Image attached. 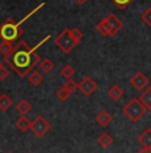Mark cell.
<instances>
[{
	"label": "cell",
	"instance_id": "6da1fadb",
	"mask_svg": "<svg viewBox=\"0 0 151 153\" xmlns=\"http://www.w3.org/2000/svg\"><path fill=\"white\" fill-rule=\"evenodd\" d=\"M49 35H46L41 42H39L37 45L31 48L25 42H19L13 47L12 52L10 55L4 56V61L16 72L20 77H27L28 75L34 69V67L39 65L40 56L37 53V49L41 45H44L45 42L49 40Z\"/></svg>",
	"mask_w": 151,
	"mask_h": 153
},
{
	"label": "cell",
	"instance_id": "7a4b0ae2",
	"mask_svg": "<svg viewBox=\"0 0 151 153\" xmlns=\"http://www.w3.org/2000/svg\"><path fill=\"white\" fill-rule=\"evenodd\" d=\"M43 7H45V3L39 4L33 10V12H29L27 16L23 17L20 22H13L12 19H7L4 23L0 24V37H1L3 40H7V42H15L17 37L23 33V29H21L23 23H25L31 16H33V15L36 13L39 10H41Z\"/></svg>",
	"mask_w": 151,
	"mask_h": 153
},
{
	"label": "cell",
	"instance_id": "3957f363",
	"mask_svg": "<svg viewBox=\"0 0 151 153\" xmlns=\"http://www.w3.org/2000/svg\"><path fill=\"white\" fill-rule=\"evenodd\" d=\"M123 28V23L115 13H110L103 17L100 23H97L95 29L102 36H115L121 29Z\"/></svg>",
	"mask_w": 151,
	"mask_h": 153
},
{
	"label": "cell",
	"instance_id": "277c9868",
	"mask_svg": "<svg viewBox=\"0 0 151 153\" xmlns=\"http://www.w3.org/2000/svg\"><path fill=\"white\" fill-rule=\"evenodd\" d=\"M122 112L131 123H136L146 114L147 108L142 104V101L139 99H131L123 105Z\"/></svg>",
	"mask_w": 151,
	"mask_h": 153
},
{
	"label": "cell",
	"instance_id": "5b68a950",
	"mask_svg": "<svg viewBox=\"0 0 151 153\" xmlns=\"http://www.w3.org/2000/svg\"><path fill=\"white\" fill-rule=\"evenodd\" d=\"M54 44L59 47L64 53L68 55L73 51L78 44H80V42L73 36L70 28H65V29H62L56 37H54Z\"/></svg>",
	"mask_w": 151,
	"mask_h": 153
},
{
	"label": "cell",
	"instance_id": "8992f818",
	"mask_svg": "<svg viewBox=\"0 0 151 153\" xmlns=\"http://www.w3.org/2000/svg\"><path fill=\"white\" fill-rule=\"evenodd\" d=\"M49 129H51V124L43 116H37L31 124V131L37 137H44L49 132Z\"/></svg>",
	"mask_w": 151,
	"mask_h": 153
},
{
	"label": "cell",
	"instance_id": "52a82bcc",
	"mask_svg": "<svg viewBox=\"0 0 151 153\" xmlns=\"http://www.w3.org/2000/svg\"><path fill=\"white\" fill-rule=\"evenodd\" d=\"M97 88H98V84L95 83L92 77H89V76L84 77L82 80L78 83V89H80V92L85 96H92L93 93L95 92Z\"/></svg>",
	"mask_w": 151,
	"mask_h": 153
},
{
	"label": "cell",
	"instance_id": "ba28073f",
	"mask_svg": "<svg viewBox=\"0 0 151 153\" xmlns=\"http://www.w3.org/2000/svg\"><path fill=\"white\" fill-rule=\"evenodd\" d=\"M130 84H131L136 91H142V89H144V88H147V85H149V79H147V76L144 75V73L136 72V73H134V76H131V79H130Z\"/></svg>",
	"mask_w": 151,
	"mask_h": 153
},
{
	"label": "cell",
	"instance_id": "9c48e42d",
	"mask_svg": "<svg viewBox=\"0 0 151 153\" xmlns=\"http://www.w3.org/2000/svg\"><path fill=\"white\" fill-rule=\"evenodd\" d=\"M138 143L141 144L143 148H147L151 151V128H147L139 134Z\"/></svg>",
	"mask_w": 151,
	"mask_h": 153
},
{
	"label": "cell",
	"instance_id": "30bf717a",
	"mask_svg": "<svg viewBox=\"0 0 151 153\" xmlns=\"http://www.w3.org/2000/svg\"><path fill=\"white\" fill-rule=\"evenodd\" d=\"M95 121H97L101 126H107L113 121V116L107 111H101L100 113L95 116Z\"/></svg>",
	"mask_w": 151,
	"mask_h": 153
},
{
	"label": "cell",
	"instance_id": "8fae6325",
	"mask_svg": "<svg viewBox=\"0 0 151 153\" xmlns=\"http://www.w3.org/2000/svg\"><path fill=\"white\" fill-rule=\"evenodd\" d=\"M31 124H32V123L29 121V119H28L25 114H23V116H20L19 119L16 120L15 126H16L17 131H20V132H27L28 129H31Z\"/></svg>",
	"mask_w": 151,
	"mask_h": 153
},
{
	"label": "cell",
	"instance_id": "7c38bea8",
	"mask_svg": "<svg viewBox=\"0 0 151 153\" xmlns=\"http://www.w3.org/2000/svg\"><path fill=\"white\" fill-rule=\"evenodd\" d=\"M107 96H109L111 100H114V101H118L122 96H123V89L119 87V85H113V87L109 88V91H107Z\"/></svg>",
	"mask_w": 151,
	"mask_h": 153
},
{
	"label": "cell",
	"instance_id": "4fadbf2b",
	"mask_svg": "<svg viewBox=\"0 0 151 153\" xmlns=\"http://www.w3.org/2000/svg\"><path fill=\"white\" fill-rule=\"evenodd\" d=\"M16 111L20 114H27L32 111V104L28 101L27 99H21L19 102L16 104Z\"/></svg>",
	"mask_w": 151,
	"mask_h": 153
},
{
	"label": "cell",
	"instance_id": "5bb4252c",
	"mask_svg": "<svg viewBox=\"0 0 151 153\" xmlns=\"http://www.w3.org/2000/svg\"><path fill=\"white\" fill-rule=\"evenodd\" d=\"M37 67L40 68L41 72L49 73V72H52V71L54 69V63L51 60V59L44 57V59H41V60H40V63H39V65H37Z\"/></svg>",
	"mask_w": 151,
	"mask_h": 153
},
{
	"label": "cell",
	"instance_id": "9a60e30c",
	"mask_svg": "<svg viewBox=\"0 0 151 153\" xmlns=\"http://www.w3.org/2000/svg\"><path fill=\"white\" fill-rule=\"evenodd\" d=\"M28 81H29V84H32L33 87H39V85L44 81V77H43V75L39 71H32L29 75H28Z\"/></svg>",
	"mask_w": 151,
	"mask_h": 153
},
{
	"label": "cell",
	"instance_id": "2e32d148",
	"mask_svg": "<svg viewBox=\"0 0 151 153\" xmlns=\"http://www.w3.org/2000/svg\"><path fill=\"white\" fill-rule=\"evenodd\" d=\"M12 105H13V101L10 96L5 95V93H1V95H0V111L5 112V111L10 109Z\"/></svg>",
	"mask_w": 151,
	"mask_h": 153
},
{
	"label": "cell",
	"instance_id": "e0dca14e",
	"mask_svg": "<svg viewBox=\"0 0 151 153\" xmlns=\"http://www.w3.org/2000/svg\"><path fill=\"white\" fill-rule=\"evenodd\" d=\"M139 100L147 108V111H151V88H146L143 91V93L139 96Z\"/></svg>",
	"mask_w": 151,
	"mask_h": 153
},
{
	"label": "cell",
	"instance_id": "ac0fdd59",
	"mask_svg": "<svg viewBox=\"0 0 151 153\" xmlns=\"http://www.w3.org/2000/svg\"><path fill=\"white\" fill-rule=\"evenodd\" d=\"M97 143L100 144V145L102 146V148H109V146L113 144V137L110 136L109 133H106V132H103V133H101L100 136H98Z\"/></svg>",
	"mask_w": 151,
	"mask_h": 153
},
{
	"label": "cell",
	"instance_id": "d6986e66",
	"mask_svg": "<svg viewBox=\"0 0 151 153\" xmlns=\"http://www.w3.org/2000/svg\"><path fill=\"white\" fill-rule=\"evenodd\" d=\"M60 73H61V76H62L64 79H66V80H69V79H72V77H73V75L76 73V71H74V68L70 65V64H65V65H64L62 68H61Z\"/></svg>",
	"mask_w": 151,
	"mask_h": 153
},
{
	"label": "cell",
	"instance_id": "ffe728a7",
	"mask_svg": "<svg viewBox=\"0 0 151 153\" xmlns=\"http://www.w3.org/2000/svg\"><path fill=\"white\" fill-rule=\"evenodd\" d=\"M13 47H15V45L12 44V42H7V40H3V42L0 43V53H1L3 56L10 55L11 52H12Z\"/></svg>",
	"mask_w": 151,
	"mask_h": 153
},
{
	"label": "cell",
	"instance_id": "44dd1931",
	"mask_svg": "<svg viewBox=\"0 0 151 153\" xmlns=\"http://www.w3.org/2000/svg\"><path fill=\"white\" fill-rule=\"evenodd\" d=\"M70 95H72V92L69 89H66L64 85L56 92V96H57V99H59L60 101H66V100L70 97Z\"/></svg>",
	"mask_w": 151,
	"mask_h": 153
},
{
	"label": "cell",
	"instance_id": "7402d4cb",
	"mask_svg": "<svg viewBox=\"0 0 151 153\" xmlns=\"http://www.w3.org/2000/svg\"><path fill=\"white\" fill-rule=\"evenodd\" d=\"M110 1L114 3V4L117 5L119 10H126V8L129 7L133 1H134V0H110Z\"/></svg>",
	"mask_w": 151,
	"mask_h": 153
},
{
	"label": "cell",
	"instance_id": "603a6c76",
	"mask_svg": "<svg viewBox=\"0 0 151 153\" xmlns=\"http://www.w3.org/2000/svg\"><path fill=\"white\" fill-rule=\"evenodd\" d=\"M64 87L73 93V92H76V91L78 89V83H76V81H73L72 79H69V80H66V83L64 84Z\"/></svg>",
	"mask_w": 151,
	"mask_h": 153
},
{
	"label": "cell",
	"instance_id": "cb8c5ba5",
	"mask_svg": "<svg viewBox=\"0 0 151 153\" xmlns=\"http://www.w3.org/2000/svg\"><path fill=\"white\" fill-rule=\"evenodd\" d=\"M141 17H142V20L144 22V24L151 27V8H147V10L142 13Z\"/></svg>",
	"mask_w": 151,
	"mask_h": 153
},
{
	"label": "cell",
	"instance_id": "d4e9b609",
	"mask_svg": "<svg viewBox=\"0 0 151 153\" xmlns=\"http://www.w3.org/2000/svg\"><path fill=\"white\" fill-rule=\"evenodd\" d=\"M10 76V71H8L7 68L4 67V64L0 61V80H5V79Z\"/></svg>",
	"mask_w": 151,
	"mask_h": 153
},
{
	"label": "cell",
	"instance_id": "484cf974",
	"mask_svg": "<svg viewBox=\"0 0 151 153\" xmlns=\"http://www.w3.org/2000/svg\"><path fill=\"white\" fill-rule=\"evenodd\" d=\"M136 153H151V151H150V149H147V148H143V146H142V148L139 149V151L136 152Z\"/></svg>",
	"mask_w": 151,
	"mask_h": 153
},
{
	"label": "cell",
	"instance_id": "4316f807",
	"mask_svg": "<svg viewBox=\"0 0 151 153\" xmlns=\"http://www.w3.org/2000/svg\"><path fill=\"white\" fill-rule=\"evenodd\" d=\"M74 1H76V3H78V4H81V5H82V4H85V3L88 1V0H74Z\"/></svg>",
	"mask_w": 151,
	"mask_h": 153
},
{
	"label": "cell",
	"instance_id": "83f0119b",
	"mask_svg": "<svg viewBox=\"0 0 151 153\" xmlns=\"http://www.w3.org/2000/svg\"><path fill=\"white\" fill-rule=\"evenodd\" d=\"M7 153H13V152H7Z\"/></svg>",
	"mask_w": 151,
	"mask_h": 153
},
{
	"label": "cell",
	"instance_id": "f1b7e54d",
	"mask_svg": "<svg viewBox=\"0 0 151 153\" xmlns=\"http://www.w3.org/2000/svg\"><path fill=\"white\" fill-rule=\"evenodd\" d=\"M27 153H28V152H27Z\"/></svg>",
	"mask_w": 151,
	"mask_h": 153
}]
</instances>
